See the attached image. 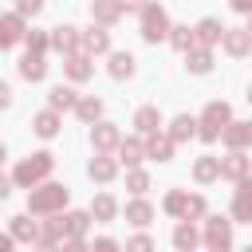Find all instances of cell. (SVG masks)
Returning <instances> with one entry per match:
<instances>
[{
  "instance_id": "d6a6232c",
  "label": "cell",
  "mask_w": 252,
  "mask_h": 252,
  "mask_svg": "<svg viewBox=\"0 0 252 252\" xmlns=\"http://www.w3.org/2000/svg\"><path fill=\"white\" fill-rule=\"evenodd\" d=\"M169 43H173L177 51H189V47L197 43V32H189V28H169Z\"/></svg>"
},
{
  "instance_id": "8992f818",
  "label": "cell",
  "mask_w": 252,
  "mask_h": 252,
  "mask_svg": "<svg viewBox=\"0 0 252 252\" xmlns=\"http://www.w3.org/2000/svg\"><path fill=\"white\" fill-rule=\"evenodd\" d=\"M232 217H236V220H252V177H240V181H236Z\"/></svg>"
},
{
  "instance_id": "f546056e",
  "label": "cell",
  "mask_w": 252,
  "mask_h": 252,
  "mask_svg": "<svg viewBox=\"0 0 252 252\" xmlns=\"http://www.w3.org/2000/svg\"><path fill=\"white\" fill-rule=\"evenodd\" d=\"M126 220H130V224H150V220H154L150 201H130V205H126Z\"/></svg>"
},
{
  "instance_id": "74e56055",
  "label": "cell",
  "mask_w": 252,
  "mask_h": 252,
  "mask_svg": "<svg viewBox=\"0 0 252 252\" xmlns=\"http://www.w3.org/2000/svg\"><path fill=\"white\" fill-rule=\"evenodd\" d=\"M47 43H51V35H43V32H28V51H47Z\"/></svg>"
},
{
  "instance_id": "b9f144b4",
  "label": "cell",
  "mask_w": 252,
  "mask_h": 252,
  "mask_svg": "<svg viewBox=\"0 0 252 252\" xmlns=\"http://www.w3.org/2000/svg\"><path fill=\"white\" fill-rule=\"evenodd\" d=\"M130 248H154V240H150V236H134V240H130Z\"/></svg>"
},
{
  "instance_id": "603a6c76",
  "label": "cell",
  "mask_w": 252,
  "mask_h": 252,
  "mask_svg": "<svg viewBox=\"0 0 252 252\" xmlns=\"http://www.w3.org/2000/svg\"><path fill=\"white\" fill-rule=\"evenodd\" d=\"M193 32H197V43H205V47H213L217 39H224V28H220L217 20H201Z\"/></svg>"
},
{
  "instance_id": "6da1fadb",
  "label": "cell",
  "mask_w": 252,
  "mask_h": 252,
  "mask_svg": "<svg viewBox=\"0 0 252 252\" xmlns=\"http://www.w3.org/2000/svg\"><path fill=\"white\" fill-rule=\"evenodd\" d=\"M55 169V158L47 154V150H39V154H32V158H24L16 169H12V177H16V185H24V189H32L35 181H43L47 173Z\"/></svg>"
},
{
  "instance_id": "60d3db41",
  "label": "cell",
  "mask_w": 252,
  "mask_h": 252,
  "mask_svg": "<svg viewBox=\"0 0 252 252\" xmlns=\"http://www.w3.org/2000/svg\"><path fill=\"white\" fill-rule=\"evenodd\" d=\"M94 248H98V252H110V248H118V244H114L110 236H102V240H94Z\"/></svg>"
},
{
  "instance_id": "e0dca14e",
  "label": "cell",
  "mask_w": 252,
  "mask_h": 252,
  "mask_svg": "<svg viewBox=\"0 0 252 252\" xmlns=\"http://www.w3.org/2000/svg\"><path fill=\"white\" fill-rule=\"evenodd\" d=\"M142 158H150V154H146V142H138V138L118 142V161H122V165H138Z\"/></svg>"
},
{
  "instance_id": "f35d334b",
  "label": "cell",
  "mask_w": 252,
  "mask_h": 252,
  "mask_svg": "<svg viewBox=\"0 0 252 252\" xmlns=\"http://www.w3.org/2000/svg\"><path fill=\"white\" fill-rule=\"evenodd\" d=\"M193 217H205V197H189V205H185V220H193Z\"/></svg>"
},
{
  "instance_id": "30bf717a",
  "label": "cell",
  "mask_w": 252,
  "mask_h": 252,
  "mask_svg": "<svg viewBox=\"0 0 252 252\" xmlns=\"http://www.w3.org/2000/svg\"><path fill=\"white\" fill-rule=\"evenodd\" d=\"M173 142H177L173 134H158L154 130V134H146V154L158 158V161H169L173 158Z\"/></svg>"
},
{
  "instance_id": "9c48e42d",
  "label": "cell",
  "mask_w": 252,
  "mask_h": 252,
  "mask_svg": "<svg viewBox=\"0 0 252 252\" xmlns=\"http://www.w3.org/2000/svg\"><path fill=\"white\" fill-rule=\"evenodd\" d=\"M122 138H118V126L114 122H94L91 126V146L94 150H114Z\"/></svg>"
},
{
  "instance_id": "7c38bea8",
  "label": "cell",
  "mask_w": 252,
  "mask_h": 252,
  "mask_svg": "<svg viewBox=\"0 0 252 252\" xmlns=\"http://www.w3.org/2000/svg\"><path fill=\"white\" fill-rule=\"evenodd\" d=\"M32 130L39 134V138H55L59 134V110L51 106V110H39L35 118H32Z\"/></svg>"
},
{
  "instance_id": "f1b7e54d",
  "label": "cell",
  "mask_w": 252,
  "mask_h": 252,
  "mask_svg": "<svg viewBox=\"0 0 252 252\" xmlns=\"http://www.w3.org/2000/svg\"><path fill=\"white\" fill-rule=\"evenodd\" d=\"M83 47H87V51H91V55H102V51H106V47H110V35H106V32H102V28H91V32H87V35H83Z\"/></svg>"
},
{
  "instance_id": "8d00e7d4",
  "label": "cell",
  "mask_w": 252,
  "mask_h": 252,
  "mask_svg": "<svg viewBox=\"0 0 252 252\" xmlns=\"http://www.w3.org/2000/svg\"><path fill=\"white\" fill-rule=\"evenodd\" d=\"M94 213H67V236H83Z\"/></svg>"
},
{
  "instance_id": "3957f363",
  "label": "cell",
  "mask_w": 252,
  "mask_h": 252,
  "mask_svg": "<svg viewBox=\"0 0 252 252\" xmlns=\"http://www.w3.org/2000/svg\"><path fill=\"white\" fill-rule=\"evenodd\" d=\"M232 122V110H228V102H209L205 106V114H201V138L205 142H217L220 134H224V126Z\"/></svg>"
},
{
  "instance_id": "d4e9b609",
  "label": "cell",
  "mask_w": 252,
  "mask_h": 252,
  "mask_svg": "<svg viewBox=\"0 0 252 252\" xmlns=\"http://www.w3.org/2000/svg\"><path fill=\"white\" fill-rule=\"evenodd\" d=\"M110 75L114 79H130L134 75V55L130 51H114L110 55Z\"/></svg>"
},
{
  "instance_id": "2e32d148",
  "label": "cell",
  "mask_w": 252,
  "mask_h": 252,
  "mask_svg": "<svg viewBox=\"0 0 252 252\" xmlns=\"http://www.w3.org/2000/svg\"><path fill=\"white\" fill-rule=\"evenodd\" d=\"M20 75H24V79H32V83H39V79L47 75V63H43V55H39V51H28V55L20 59Z\"/></svg>"
},
{
  "instance_id": "ba28073f",
  "label": "cell",
  "mask_w": 252,
  "mask_h": 252,
  "mask_svg": "<svg viewBox=\"0 0 252 252\" xmlns=\"http://www.w3.org/2000/svg\"><path fill=\"white\" fill-rule=\"evenodd\" d=\"M220 138H224L228 150H248L252 146V122H228Z\"/></svg>"
},
{
  "instance_id": "4316f807",
  "label": "cell",
  "mask_w": 252,
  "mask_h": 252,
  "mask_svg": "<svg viewBox=\"0 0 252 252\" xmlns=\"http://www.w3.org/2000/svg\"><path fill=\"white\" fill-rule=\"evenodd\" d=\"M91 213H94V220H114L118 205H114V197H110V193H98V197L91 201Z\"/></svg>"
},
{
  "instance_id": "d6986e66",
  "label": "cell",
  "mask_w": 252,
  "mask_h": 252,
  "mask_svg": "<svg viewBox=\"0 0 252 252\" xmlns=\"http://www.w3.org/2000/svg\"><path fill=\"white\" fill-rule=\"evenodd\" d=\"M0 39H4V47L16 43V39H24V16H20V12H8V16H4V24H0Z\"/></svg>"
},
{
  "instance_id": "836d02e7",
  "label": "cell",
  "mask_w": 252,
  "mask_h": 252,
  "mask_svg": "<svg viewBox=\"0 0 252 252\" xmlns=\"http://www.w3.org/2000/svg\"><path fill=\"white\" fill-rule=\"evenodd\" d=\"M75 114H79L83 122H98V114H102V102H98V98H79Z\"/></svg>"
},
{
  "instance_id": "d590c367",
  "label": "cell",
  "mask_w": 252,
  "mask_h": 252,
  "mask_svg": "<svg viewBox=\"0 0 252 252\" xmlns=\"http://www.w3.org/2000/svg\"><path fill=\"white\" fill-rule=\"evenodd\" d=\"M185 205H189V193H181V189H173L165 197V213L169 217H185Z\"/></svg>"
},
{
  "instance_id": "83f0119b",
  "label": "cell",
  "mask_w": 252,
  "mask_h": 252,
  "mask_svg": "<svg viewBox=\"0 0 252 252\" xmlns=\"http://www.w3.org/2000/svg\"><path fill=\"white\" fill-rule=\"evenodd\" d=\"M12 236H16V240H32V244H39V224H32L28 217H12Z\"/></svg>"
},
{
  "instance_id": "bcb514c9",
  "label": "cell",
  "mask_w": 252,
  "mask_h": 252,
  "mask_svg": "<svg viewBox=\"0 0 252 252\" xmlns=\"http://www.w3.org/2000/svg\"><path fill=\"white\" fill-rule=\"evenodd\" d=\"M248 102H252V87H248Z\"/></svg>"
},
{
  "instance_id": "cb8c5ba5",
  "label": "cell",
  "mask_w": 252,
  "mask_h": 252,
  "mask_svg": "<svg viewBox=\"0 0 252 252\" xmlns=\"http://www.w3.org/2000/svg\"><path fill=\"white\" fill-rule=\"evenodd\" d=\"M134 126H138L142 134H154V130L161 126V110H158V106H142V110L134 114Z\"/></svg>"
},
{
  "instance_id": "52a82bcc",
  "label": "cell",
  "mask_w": 252,
  "mask_h": 252,
  "mask_svg": "<svg viewBox=\"0 0 252 252\" xmlns=\"http://www.w3.org/2000/svg\"><path fill=\"white\" fill-rule=\"evenodd\" d=\"M220 43H224V51H228V55H236V59H240V55H248V51H252V32H248V28H224V39H220Z\"/></svg>"
},
{
  "instance_id": "7a4b0ae2",
  "label": "cell",
  "mask_w": 252,
  "mask_h": 252,
  "mask_svg": "<svg viewBox=\"0 0 252 252\" xmlns=\"http://www.w3.org/2000/svg\"><path fill=\"white\" fill-rule=\"evenodd\" d=\"M67 205V185H39V189H32L28 193V209L32 213H39V217H47V213H59Z\"/></svg>"
},
{
  "instance_id": "4fadbf2b",
  "label": "cell",
  "mask_w": 252,
  "mask_h": 252,
  "mask_svg": "<svg viewBox=\"0 0 252 252\" xmlns=\"http://www.w3.org/2000/svg\"><path fill=\"white\" fill-rule=\"evenodd\" d=\"M87 169H91V177H94V181H110V177L118 173V161H114V158H106V150H98V154L91 158V165H87Z\"/></svg>"
},
{
  "instance_id": "44dd1931",
  "label": "cell",
  "mask_w": 252,
  "mask_h": 252,
  "mask_svg": "<svg viewBox=\"0 0 252 252\" xmlns=\"http://www.w3.org/2000/svg\"><path fill=\"white\" fill-rule=\"evenodd\" d=\"M185 67L193 71V75H205L209 67H213V55H209V47L201 43V47H189L185 51Z\"/></svg>"
},
{
  "instance_id": "e575fe53",
  "label": "cell",
  "mask_w": 252,
  "mask_h": 252,
  "mask_svg": "<svg viewBox=\"0 0 252 252\" xmlns=\"http://www.w3.org/2000/svg\"><path fill=\"white\" fill-rule=\"evenodd\" d=\"M126 189H130V193H146V189H150V173L138 169V165H130V173H126Z\"/></svg>"
},
{
  "instance_id": "ee69618b",
  "label": "cell",
  "mask_w": 252,
  "mask_h": 252,
  "mask_svg": "<svg viewBox=\"0 0 252 252\" xmlns=\"http://www.w3.org/2000/svg\"><path fill=\"white\" fill-rule=\"evenodd\" d=\"M134 4H138V0H122V8H126V12H130V8H134Z\"/></svg>"
},
{
  "instance_id": "5bb4252c",
  "label": "cell",
  "mask_w": 252,
  "mask_h": 252,
  "mask_svg": "<svg viewBox=\"0 0 252 252\" xmlns=\"http://www.w3.org/2000/svg\"><path fill=\"white\" fill-rule=\"evenodd\" d=\"M193 177H197L201 185H209V181H217V177H220V158H213V154H205V158H197V161H193Z\"/></svg>"
},
{
  "instance_id": "4dcf8cb0",
  "label": "cell",
  "mask_w": 252,
  "mask_h": 252,
  "mask_svg": "<svg viewBox=\"0 0 252 252\" xmlns=\"http://www.w3.org/2000/svg\"><path fill=\"white\" fill-rule=\"evenodd\" d=\"M197 126H201V122H193L189 114H177V118H173V126H169V134H173L177 142H185V138H193V134H197Z\"/></svg>"
},
{
  "instance_id": "5b68a950",
  "label": "cell",
  "mask_w": 252,
  "mask_h": 252,
  "mask_svg": "<svg viewBox=\"0 0 252 252\" xmlns=\"http://www.w3.org/2000/svg\"><path fill=\"white\" fill-rule=\"evenodd\" d=\"M205 244H209V248H217V252L232 244V228H228V220H224V217H209V220H205Z\"/></svg>"
},
{
  "instance_id": "ac0fdd59",
  "label": "cell",
  "mask_w": 252,
  "mask_h": 252,
  "mask_svg": "<svg viewBox=\"0 0 252 252\" xmlns=\"http://www.w3.org/2000/svg\"><path fill=\"white\" fill-rule=\"evenodd\" d=\"M122 12H126L122 0H94V4H91V16H94L98 24H114Z\"/></svg>"
},
{
  "instance_id": "f6af8a7d",
  "label": "cell",
  "mask_w": 252,
  "mask_h": 252,
  "mask_svg": "<svg viewBox=\"0 0 252 252\" xmlns=\"http://www.w3.org/2000/svg\"><path fill=\"white\" fill-rule=\"evenodd\" d=\"M248 32H252V12H248Z\"/></svg>"
},
{
  "instance_id": "1f68e13d",
  "label": "cell",
  "mask_w": 252,
  "mask_h": 252,
  "mask_svg": "<svg viewBox=\"0 0 252 252\" xmlns=\"http://www.w3.org/2000/svg\"><path fill=\"white\" fill-rule=\"evenodd\" d=\"M197 240H201V236H197V228H193V224H177V228H173V244H177L181 252L197 248Z\"/></svg>"
},
{
  "instance_id": "277c9868",
  "label": "cell",
  "mask_w": 252,
  "mask_h": 252,
  "mask_svg": "<svg viewBox=\"0 0 252 252\" xmlns=\"http://www.w3.org/2000/svg\"><path fill=\"white\" fill-rule=\"evenodd\" d=\"M169 35V20H165V8L161 4H142V39L146 43H158Z\"/></svg>"
},
{
  "instance_id": "484cf974",
  "label": "cell",
  "mask_w": 252,
  "mask_h": 252,
  "mask_svg": "<svg viewBox=\"0 0 252 252\" xmlns=\"http://www.w3.org/2000/svg\"><path fill=\"white\" fill-rule=\"evenodd\" d=\"M47 102H51L55 110H71V106H79V94H75L71 87H51V94H47Z\"/></svg>"
},
{
  "instance_id": "ffe728a7",
  "label": "cell",
  "mask_w": 252,
  "mask_h": 252,
  "mask_svg": "<svg viewBox=\"0 0 252 252\" xmlns=\"http://www.w3.org/2000/svg\"><path fill=\"white\" fill-rule=\"evenodd\" d=\"M51 47L63 51V55H71L79 47V32L75 28H51Z\"/></svg>"
},
{
  "instance_id": "7bdbcfd3",
  "label": "cell",
  "mask_w": 252,
  "mask_h": 252,
  "mask_svg": "<svg viewBox=\"0 0 252 252\" xmlns=\"http://www.w3.org/2000/svg\"><path fill=\"white\" fill-rule=\"evenodd\" d=\"M232 8H236V12H244V16H248V12H252V0H232Z\"/></svg>"
},
{
  "instance_id": "7402d4cb",
  "label": "cell",
  "mask_w": 252,
  "mask_h": 252,
  "mask_svg": "<svg viewBox=\"0 0 252 252\" xmlns=\"http://www.w3.org/2000/svg\"><path fill=\"white\" fill-rule=\"evenodd\" d=\"M63 67H67V75H71L75 83H83V79H91V75H94V67H91V59H87V55H79V51H71Z\"/></svg>"
},
{
  "instance_id": "9a60e30c",
  "label": "cell",
  "mask_w": 252,
  "mask_h": 252,
  "mask_svg": "<svg viewBox=\"0 0 252 252\" xmlns=\"http://www.w3.org/2000/svg\"><path fill=\"white\" fill-rule=\"evenodd\" d=\"M63 236H67V217H55V220H47L39 228V248H55Z\"/></svg>"
},
{
  "instance_id": "ab89813d",
  "label": "cell",
  "mask_w": 252,
  "mask_h": 252,
  "mask_svg": "<svg viewBox=\"0 0 252 252\" xmlns=\"http://www.w3.org/2000/svg\"><path fill=\"white\" fill-rule=\"evenodd\" d=\"M39 8H43V0H16L20 16H39Z\"/></svg>"
},
{
  "instance_id": "8fae6325",
  "label": "cell",
  "mask_w": 252,
  "mask_h": 252,
  "mask_svg": "<svg viewBox=\"0 0 252 252\" xmlns=\"http://www.w3.org/2000/svg\"><path fill=\"white\" fill-rule=\"evenodd\" d=\"M220 173L232 177V181L248 177V158H244V150H228V158H220Z\"/></svg>"
}]
</instances>
